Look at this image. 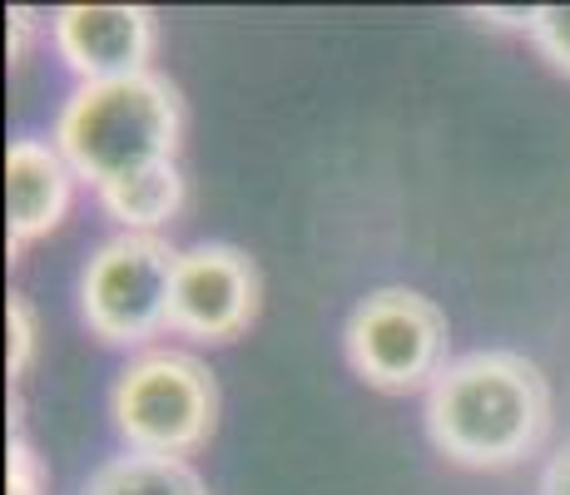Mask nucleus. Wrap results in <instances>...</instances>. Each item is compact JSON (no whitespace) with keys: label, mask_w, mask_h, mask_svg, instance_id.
<instances>
[{"label":"nucleus","mask_w":570,"mask_h":495,"mask_svg":"<svg viewBox=\"0 0 570 495\" xmlns=\"http://www.w3.org/2000/svg\"><path fill=\"white\" fill-rule=\"evenodd\" d=\"M432 446L466 471H511L551 436V382L525 352L452 357L422 406Z\"/></svg>","instance_id":"f257e3e1"},{"label":"nucleus","mask_w":570,"mask_h":495,"mask_svg":"<svg viewBox=\"0 0 570 495\" xmlns=\"http://www.w3.org/2000/svg\"><path fill=\"white\" fill-rule=\"evenodd\" d=\"M179 139L184 105L159 70L135 75V80L75 85L55 119V149L65 154L75 179L90 184L95 194L174 164Z\"/></svg>","instance_id":"f03ea898"},{"label":"nucleus","mask_w":570,"mask_h":495,"mask_svg":"<svg viewBox=\"0 0 570 495\" xmlns=\"http://www.w3.org/2000/svg\"><path fill=\"white\" fill-rule=\"evenodd\" d=\"M109 422L139 456L189 461L218 426V382L194 352L149 347L119 367L109 387Z\"/></svg>","instance_id":"7ed1b4c3"},{"label":"nucleus","mask_w":570,"mask_h":495,"mask_svg":"<svg viewBox=\"0 0 570 495\" xmlns=\"http://www.w3.org/2000/svg\"><path fill=\"white\" fill-rule=\"evenodd\" d=\"M343 357L367 387L387 396L432 392L452 367V323L416 288H377L343 327Z\"/></svg>","instance_id":"20e7f679"},{"label":"nucleus","mask_w":570,"mask_h":495,"mask_svg":"<svg viewBox=\"0 0 570 495\" xmlns=\"http://www.w3.org/2000/svg\"><path fill=\"white\" fill-rule=\"evenodd\" d=\"M179 248L159 234H115L80 273V317L109 347H145L169 327V293Z\"/></svg>","instance_id":"39448f33"},{"label":"nucleus","mask_w":570,"mask_h":495,"mask_svg":"<svg viewBox=\"0 0 570 495\" xmlns=\"http://www.w3.org/2000/svg\"><path fill=\"white\" fill-rule=\"evenodd\" d=\"M258 268L234 244H194L179 253L169 293V333L189 343H234L258 317Z\"/></svg>","instance_id":"423d86ee"},{"label":"nucleus","mask_w":570,"mask_h":495,"mask_svg":"<svg viewBox=\"0 0 570 495\" xmlns=\"http://www.w3.org/2000/svg\"><path fill=\"white\" fill-rule=\"evenodd\" d=\"M50 46L80 85L135 80L155 70L159 20L149 6H60L50 16Z\"/></svg>","instance_id":"0eeeda50"},{"label":"nucleus","mask_w":570,"mask_h":495,"mask_svg":"<svg viewBox=\"0 0 570 495\" xmlns=\"http://www.w3.org/2000/svg\"><path fill=\"white\" fill-rule=\"evenodd\" d=\"M75 198V169L65 164V154L55 149V139L20 135L6 149V224H10V258L20 248L40 244L46 234L65 224Z\"/></svg>","instance_id":"6e6552de"},{"label":"nucleus","mask_w":570,"mask_h":495,"mask_svg":"<svg viewBox=\"0 0 570 495\" xmlns=\"http://www.w3.org/2000/svg\"><path fill=\"white\" fill-rule=\"evenodd\" d=\"M95 198H100L105 218L119 224V234H159L184 208V174H179V164H159V169L139 174V179L100 189Z\"/></svg>","instance_id":"1a4fd4ad"},{"label":"nucleus","mask_w":570,"mask_h":495,"mask_svg":"<svg viewBox=\"0 0 570 495\" xmlns=\"http://www.w3.org/2000/svg\"><path fill=\"white\" fill-rule=\"evenodd\" d=\"M80 495H208V491L189 461L125 451V456H109L105 466H95V476L85 481Z\"/></svg>","instance_id":"9d476101"},{"label":"nucleus","mask_w":570,"mask_h":495,"mask_svg":"<svg viewBox=\"0 0 570 495\" xmlns=\"http://www.w3.org/2000/svg\"><path fill=\"white\" fill-rule=\"evenodd\" d=\"M531 46L546 55L561 75H570V6H535L531 16Z\"/></svg>","instance_id":"9b49d317"},{"label":"nucleus","mask_w":570,"mask_h":495,"mask_svg":"<svg viewBox=\"0 0 570 495\" xmlns=\"http://www.w3.org/2000/svg\"><path fill=\"white\" fill-rule=\"evenodd\" d=\"M6 333H10V347H6V362H10V377H26L30 357H36V307H30L26 293H10L6 303Z\"/></svg>","instance_id":"f8f14e48"},{"label":"nucleus","mask_w":570,"mask_h":495,"mask_svg":"<svg viewBox=\"0 0 570 495\" xmlns=\"http://www.w3.org/2000/svg\"><path fill=\"white\" fill-rule=\"evenodd\" d=\"M6 495H46V471L40 456L30 451L26 436H10V456H6Z\"/></svg>","instance_id":"ddd939ff"},{"label":"nucleus","mask_w":570,"mask_h":495,"mask_svg":"<svg viewBox=\"0 0 570 495\" xmlns=\"http://www.w3.org/2000/svg\"><path fill=\"white\" fill-rule=\"evenodd\" d=\"M36 16H30L26 6H16L10 10V30H6V46H10V65H26V55H30V40H36Z\"/></svg>","instance_id":"4468645a"},{"label":"nucleus","mask_w":570,"mask_h":495,"mask_svg":"<svg viewBox=\"0 0 570 495\" xmlns=\"http://www.w3.org/2000/svg\"><path fill=\"white\" fill-rule=\"evenodd\" d=\"M541 495H570V442L546 461L541 471Z\"/></svg>","instance_id":"2eb2a0df"}]
</instances>
